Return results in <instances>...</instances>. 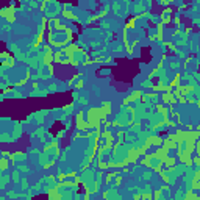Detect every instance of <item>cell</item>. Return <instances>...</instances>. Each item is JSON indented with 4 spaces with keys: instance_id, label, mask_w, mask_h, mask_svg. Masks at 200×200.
Segmentation results:
<instances>
[{
    "instance_id": "6da1fadb",
    "label": "cell",
    "mask_w": 200,
    "mask_h": 200,
    "mask_svg": "<svg viewBox=\"0 0 200 200\" xmlns=\"http://www.w3.org/2000/svg\"><path fill=\"white\" fill-rule=\"evenodd\" d=\"M72 38V33L66 28H63L61 25L58 27H52L50 28V33H49V41L53 45H61V44H66L70 41Z\"/></svg>"
},
{
    "instance_id": "7a4b0ae2",
    "label": "cell",
    "mask_w": 200,
    "mask_h": 200,
    "mask_svg": "<svg viewBox=\"0 0 200 200\" xmlns=\"http://www.w3.org/2000/svg\"><path fill=\"white\" fill-rule=\"evenodd\" d=\"M150 145H160V144H163V138H160V136H152V138H149V141H147Z\"/></svg>"
},
{
    "instance_id": "3957f363",
    "label": "cell",
    "mask_w": 200,
    "mask_h": 200,
    "mask_svg": "<svg viewBox=\"0 0 200 200\" xmlns=\"http://www.w3.org/2000/svg\"><path fill=\"white\" fill-rule=\"evenodd\" d=\"M8 181H9V177H6V175H0V189H5V186L8 185Z\"/></svg>"
},
{
    "instance_id": "277c9868",
    "label": "cell",
    "mask_w": 200,
    "mask_h": 200,
    "mask_svg": "<svg viewBox=\"0 0 200 200\" xmlns=\"http://www.w3.org/2000/svg\"><path fill=\"white\" fill-rule=\"evenodd\" d=\"M19 183H20V189H23V191H27V189H30V188H28V186H30V185H28V180L27 178H20V181H19Z\"/></svg>"
},
{
    "instance_id": "5b68a950",
    "label": "cell",
    "mask_w": 200,
    "mask_h": 200,
    "mask_svg": "<svg viewBox=\"0 0 200 200\" xmlns=\"http://www.w3.org/2000/svg\"><path fill=\"white\" fill-rule=\"evenodd\" d=\"M186 199H194V200H197L199 199V196H197V194H194L192 192V189H188V192H186V196H185Z\"/></svg>"
},
{
    "instance_id": "8992f818",
    "label": "cell",
    "mask_w": 200,
    "mask_h": 200,
    "mask_svg": "<svg viewBox=\"0 0 200 200\" xmlns=\"http://www.w3.org/2000/svg\"><path fill=\"white\" fill-rule=\"evenodd\" d=\"M105 197H116V199H120V196L117 194L116 191H109V192H106L105 194Z\"/></svg>"
},
{
    "instance_id": "52a82bcc",
    "label": "cell",
    "mask_w": 200,
    "mask_h": 200,
    "mask_svg": "<svg viewBox=\"0 0 200 200\" xmlns=\"http://www.w3.org/2000/svg\"><path fill=\"white\" fill-rule=\"evenodd\" d=\"M11 178H13V181H14V183H19V181H20L19 172H17V170H16V172H13V177H11Z\"/></svg>"
},
{
    "instance_id": "ba28073f",
    "label": "cell",
    "mask_w": 200,
    "mask_h": 200,
    "mask_svg": "<svg viewBox=\"0 0 200 200\" xmlns=\"http://www.w3.org/2000/svg\"><path fill=\"white\" fill-rule=\"evenodd\" d=\"M19 170H20V172H25V174L30 172V169H28L27 166H19Z\"/></svg>"
},
{
    "instance_id": "9c48e42d",
    "label": "cell",
    "mask_w": 200,
    "mask_h": 200,
    "mask_svg": "<svg viewBox=\"0 0 200 200\" xmlns=\"http://www.w3.org/2000/svg\"><path fill=\"white\" fill-rule=\"evenodd\" d=\"M144 178H145V180L152 178V174H150V172H145V174H144Z\"/></svg>"
}]
</instances>
